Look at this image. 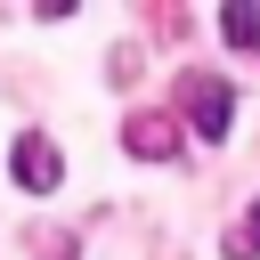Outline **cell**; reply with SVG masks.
<instances>
[{"instance_id":"2","label":"cell","mask_w":260,"mask_h":260,"mask_svg":"<svg viewBox=\"0 0 260 260\" xmlns=\"http://www.w3.org/2000/svg\"><path fill=\"white\" fill-rule=\"evenodd\" d=\"M8 171H16V187H24V195H57V179H65V162H57V146H49L41 130H16Z\"/></svg>"},{"instance_id":"1","label":"cell","mask_w":260,"mask_h":260,"mask_svg":"<svg viewBox=\"0 0 260 260\" xmlns=\"http://www.w3.org/2000/svg\"><path fill=\"white\" fill-rule=\"evenodd\" d=\"M179 114H187L195 138H228V122H236V89H228L219 73H179Z\"/></svg>"},{"instance_id":"3","label":"cell","mask_w":260,"mask_h":260,"mask_svg":"<svg viewBox=\"0 0 260 260\" xmlns=\"http://www.w3.org/2000/svg\"><path fill=\"white\" fill-rule=\"evenodd\" d=\"M122 146H130L138 162H171V154H179V122H171V114H130V122H122Z\"/></svg>"},{"instance_id":"4","label":"cell","mask_w":260,"mask_h":260,"mask_svg":"<svg viewBox=\"0 0 260 260\" xmlns=\"http://www.w3.org/2000/svg\"><path fill=\"white\" fill-rule=\"evenodd\" d=\"M219 32H228V49H260V8H219Z\"/></svg>"},{"instance_id":"5","label":"cell","mask_w":260,"mask_h":260,"mask_svg":"<svg viewBox=\"0 0 260 260\" xmlns=\"http://www.w3.org/2000/svg\"><path fill=\"white\" fill-rule=\"evenodd\" d=\"M228 260H260V203H252V211L228 228Z\"/></svg>"}]
</instances>
